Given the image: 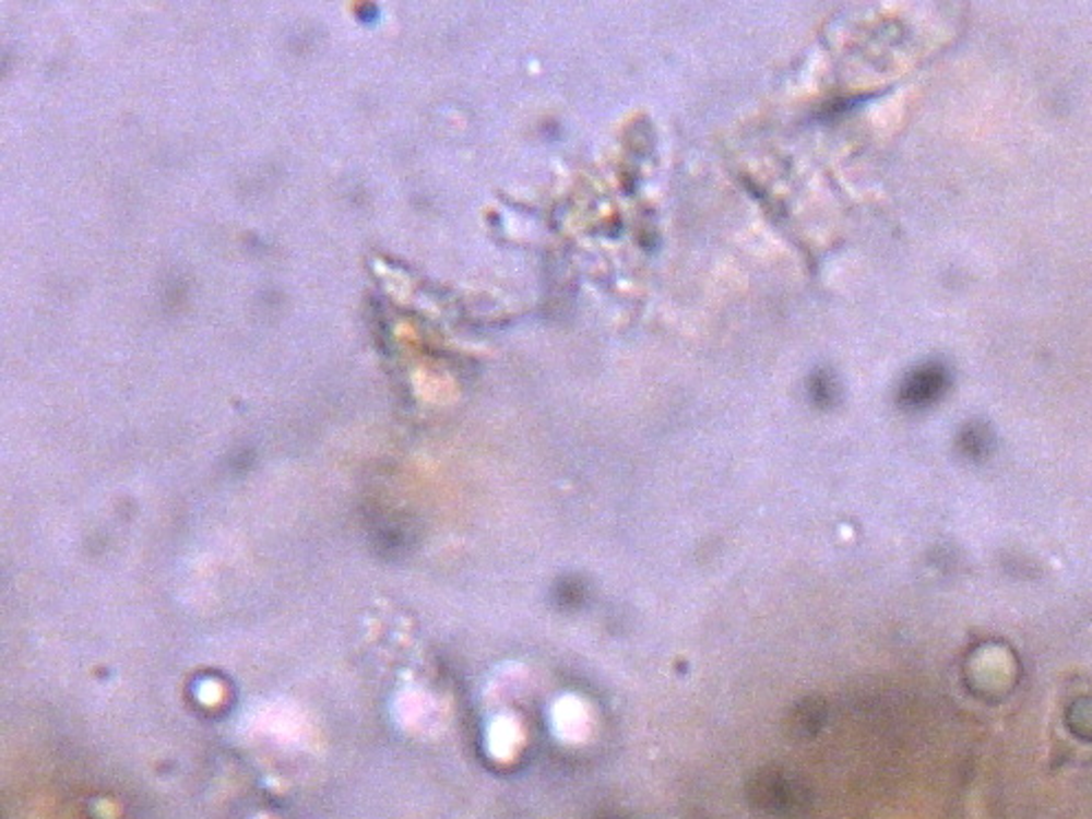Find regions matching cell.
I'll return each instance as SVG.
<instances>
[{"instance_id": "cell-1", "label": "cell", "mask_w": 1092, "mask_h": 819, "mask_svg": "<svg viewBox=\"0 0 1092 819\" xmlns=\"http://www.w3.org/2000/svg\"><path fill=\"white\" fill-rule=\"evenodd\" d=\"M951 375L947 366L942 364H925L916 368L901 388V401L910 407H925L934 403L947 388H949Z\"/></svg>"}, {"instance_id": "cell-2", "label": "cell", "mask_w": 1092, "mask_h": 819, "mask_svg": "<svg viewBox=\"0 0 1092 819\" xmlns=\"http://www.w3.org/2000/svg\"><path fill=\"white\" fill-rule=\"evenodd\" d=\"M963 448H965L972 456H976V454H985V452L989 450V435H987V430H985V428H976V426L968 428V430H965V435H963Z\"/></svg>"}]
</instances>
